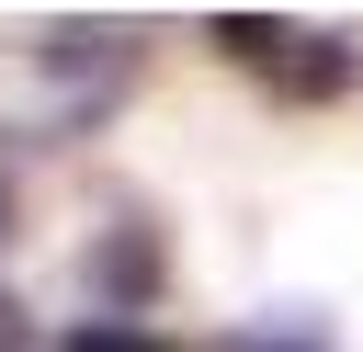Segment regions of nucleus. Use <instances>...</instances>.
<instances>
[{
  "mask_svg": "<svg viewBox=\"0 0 363 352\" xmlns=\"http://www.w3.org/2000/svg\"><path fill=\"white\" fill-rule=\"evenodd\" d=\"M136 57H147L136 23H45L34 45L0 57V114H11V136H79V125L136 79Z\"/></svg>",
  "mask_w": 363,
  "mask_h": 352,
  "instance_id": "1",
  "label": "nucleus"
},
{
  "mask_svg": "<svg viewBox=\"0 0 363 352\" xmlns=\"http://www.w3.org/2000/svg\"><path fill=\"white\" fill-rule=\"evenodd\" d=\"M216 45L238 57V68H261L272 91H295V102H329V91H352V34H329V23H250V11H227L216 23Z\"/></svg>",
  "mask_w": 363,
  "mask_h": 352,
  "instance_id": "2",
  "label": "nucleus"
},
{
  "mask_svg": "<svg viewBox=\"0 0 363 352\" xmlns=\"http://www.w3.org/2000/svg\"><path fill=\"white\" fill-rule=\"evenodd\" d=\"M68 352H182V341H159L147 318H79V329H68Z\"/></svg>",
  "mask_w": 363,
  "mask_h": 352,
  "instance_id": "3",
  "label": "nucleus"
},
{
  "mask_svg": "<svg viewBox=\"0 0 363 352\" xmlns=\"http://www.w3.org/2000/svg\"><path fill=\"white\" fill-rule=\"evenodd\" d=\"M216 352H306V341H295V329H227Z\"/></svg>",
  "mask_w": 363,
  "mask_h": 352,
  "instance_id": "4",
  "label": "nucleus"
},
{
  "mask_svg": "<svg viewBox=\"0 0 363 352\" xmlns=\"http://www.w3.org/2000/svg\"><path fill=\"white\" fill-rule=\"evenodd\" d=\"M0 352H23V307L11 295H0Z\"/></svg>",
  "mask_w": 363,
  "mask_h": 352,
  "instance_id": "5",
  "label": "nucleus"
},
{
  "mask_svg": "<svg viewBox=\"0 0 363 352\" xmlns=\"http://www.w3.org/2000/svg\"><path fill=\"white\" fill-rule=\"evenodd\" d=\"M0 238H11V148H0Z\"/></svg>",
  "mask_w": 363,
  "mask_h": 352,
  "instance_id": "6",
  "label": "nucleus"
}]
</instances>
